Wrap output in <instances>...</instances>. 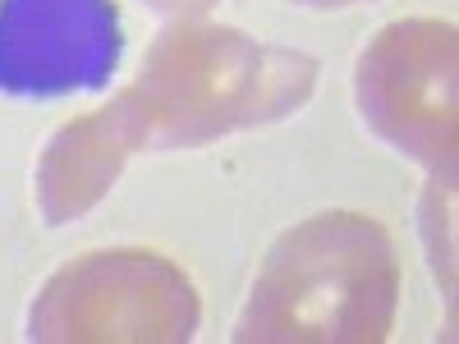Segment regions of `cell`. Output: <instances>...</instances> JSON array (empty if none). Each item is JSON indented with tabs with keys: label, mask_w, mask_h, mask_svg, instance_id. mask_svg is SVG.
<instances>
[{
	"label": "cell",
	"mask_w": 459,
	"mask_h": 344,
	"mask_svg": "<svg viewBox=\"0 0 459 344\" xmlns=\"http://www.w3.org/2000/svg\"><path fill=\"white\" fill-rule=\"evenodd\" d=\"M317 60L262 47L235 28L175 19L147 51L134 97L143 106L147 147H198L230 129L272 125L313 92Z\"/></svg>",
	"instance_id": "1"
},
{
	"label": "cell",
	"mask_w": 459,
	"mask_h": 344,
	"mask_svg": "<svg viewBox=\"0 0 459 344\" xmlns=\"http://www.w3.org/2000/svg\"><path fill=\"white\" fill-rule=\"evenodd\" d=\"M395 253L363 216H317L272 248L239 340H381L395 313Z\"/></svg>",
	"instance_id": "2"
},
{
	"label": "cell",
	"mask_w": 459,
	"mask_h": 344,
	"mask_svg": "<svg viewBox=\"0 0 459 344\" xmlns=\"http://www.w3.org/2000/svg\"><path fill=\"white\" fill-rule=\"evenodd\" d=\"M194 331V285L152 253H97L65 266L28 322L32 340H188Z\"/></svg>",
	"instance_id": "3"
},
{
	"label": "cell",
	"mask_w": 459,
	"mask_h": 344,
	"mask_svg": "<svg viewBox=\"0 0 459 344\" xmlns=\"http://www.w3.org/2000/svg\"><path fill=\"white\" fill-rule=\"evenodd\" d=\"M359 110L395 151L455 184V28L391 23L359 60Z\"/></svg>",
	"instance_id": "4"
},
{
	"label": "cell",
	"mask_w": 459,
	"mask_h": 344,
	"mask_svg": "<svg viewBox=\"0 0 459 344\" xmlns=\"http://www.w3.org/2000/svg\"><path fill=\"white\" fill-rule=\"evenodd\" d=\"M120 64L110 0H0V92L65 97L106 88Z\"/></svg>",
	"instance_id": "5"
},
{
	"label": "cell",
	"mask_w": 459,
	"mask_h": 344,
	"mask_svg": "<svg viewBox=\"0 0 459 344\" xmlns=\"http://www.w3.org/2000/svg\"><path fill=\"white\" fill-rule=\"evenodd\" d=\"M147 147V125L143 106L134 88H125L106 110L88 115V120L65 125L42 166H37V202L51 225H65L74 216H83L106 188L115 184L120 166L129 161V151Z\"/></svg>",
	"instance_id": "6"
},
{
	"label": "cell",
	"mask_w": 459,
	"mask_h": 344,
	"mask_svg": "<svg viewBox=\"0 0 459 344\" xmlns=\"http://www.w3.org/2000/svg\"><path fill=\"white\" fill-rule=\"evenodd\" d=\"M152 10H161V14H175V19H194L203 10H212L216 0H147Z\"/></svg>",
	"instance_id": "7"
},
{
	"label": "cell",
	"mask_w": 459,
	"mask_h": 344,
	"mask_svg": "<svg viewBox=\"0 0 459 344\" xmlns=\"http://www.w3.org/2000/svg\"><path fill=\"white\" fill-rule=\"evenodd\" d=\"M299 5H317V10H326V5H350V0H299Z\"/></svg>",
	"instance_id": "8"
}]
</instances>
